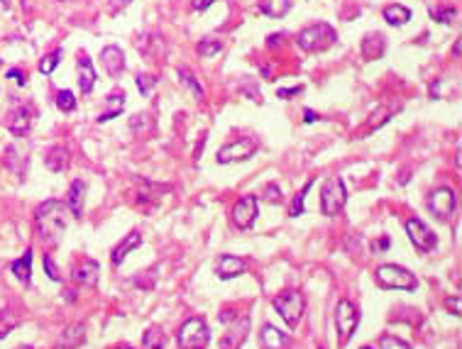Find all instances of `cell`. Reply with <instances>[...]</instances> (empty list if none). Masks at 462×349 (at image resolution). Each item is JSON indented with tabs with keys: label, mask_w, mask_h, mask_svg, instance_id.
<instances>
[{
	"label": "cell",
	"mask_w": 462,
	"mask_h": 349,
	"mask_svg": "<svg viewBox=\"0 0 462 349\" xmlns=\"http://www.w3.org/2000/svg\"><path fill=\"white\" fill-rule=\"evenodd\" d=\"M105 103H108V110H103L98 118V123H108V120L118 118L120 113H123L125 108V93H110L108 98H105Z\"/></svg>",
	"instance_id": "cell-22"
},
{
	"label": "cell",
	"mask_w": 462,
	"mask_h": 349,
	"mask_svg": "<svg viewBox=\"0 0 462 349\" xmlns=\"http://www.w3.org/2000/svg\"><path fill=\"white\" fill-rule=\"evenodd\" d=\"M318 120V115L313 113V110H306V118H303V123H316Z\"/></svg>",
	"instance_id": "cell-45"
},
{
	"label": "cell",
	"mask_w": 462,
	"mask_h": 349,
	"mask_svg": "<svg viewBox=\"0 0 462 349\" xmlns=\"http://www.w3.org/2000/svg\"><path fill=\"white\" fill-rule=\"evenodd\" d=\"M0 3H6V6H10V0H0Z\"/></svg>",
	"instance_id": "cell-48"
},
{
	"label": "cell",
	"mask_w": 462,
	"mask_h": 349,
	"mask_svg": "<svg viewBox=\"0 0 462 349\" xmlns=\"http://www.w3.org/2000/svg\"><path fill=\"white\" fill-rule=\"evenodd\" d=\"M220 320L228 323V330H225L223 339H220V349H240L247 339L249 332V318L247 315H230V313H220Z\"/></svg>",
	"instance_id": "cell-6"
},
{
	"label": "cell",
	"mask_w": 462,
	"mask_h": 349,
	"mask_svg": "<svg viewBox=\"0 0 462 349\" xmlns=\"http://www.w3.org/2000/svg\"><path fill=\"white\" fill-rule=\"evenodd\" d=\"M257 152V139L255 137H240L235 142L225 144L218 152V161L220 164H233V161H242L249 159V156Z\"/></svg>",
	"instance_id": "cell-9"
},
{
	"label": "cell",
	"mask_w": 462,
	"mask_h": 349,
	"mask_svg": "<svg viewBox=\"0 0 462 349\" xmlns=\"http://www.w3.org/2000/svg\"><path fill=\"white\" fill-rule=\"evenodd\" d=\"M44 161H47V166L52 171H64L69 166V152L64 147H54Z\"/></svg>",
	"instance_id": "cell-25"
},
{
	"label": "cell",
	"mask_w": 462,
	"mask_h": 349,
	"mask_svg": "<svg viewBox=\"0 0 462 349\" xmlns=\"http://www.w3.org/2000/svg\"><path fill=\"white\" fill-rule=\"evenodd\" d=\"M384 20L389 22V25H406V22L411 20V10L404 6H387Z\"/></svg>",
	"instance_id": "cell-24"
},
{
	"label": "cell",
	"mask_w": 462,
	"mask_h": 349,
	"mask_svg": "<svg viewBox=\"0 0 462 349\" xmlns=\"http://www.w3.org/2000/svg\"><path fill=\"white\" fill-rule=\"evenodd\" d=\"M433 17H438L441 22H452L457 17V10H452V8H450V10H441V12L433 10Z\"/></svg>",
	"instance_id": "cell-39"
},
{
	"label": "cell",
	"mask_w": 462,
	"mask_h": 349,
	"mask_svg": "<svg viewBox=\"0 0 462 349\" xmlns=\"http://www.w3.org/2000/svg\"><path fill=\"white\" fill-rule=\"evenodd\" d=\"M179 76L184 78V83H186L188 88H191L193 93H196V98H203V88H201V83L196 81V76H193L188 69H179Z\"/></svg>",
	"instance_id": "cell-33"
},
{
	"label": "cell",
	"mask_w": 462,
	"mask_h": 349,
	"mask_svg": "<svg viewBox=\"0 0 462 349\" xmlns=\"http://www.w3.org/2000/svg\"><path fill=\"white\" fill-rule=\"evenodd\" d=\"M303 308H306V301L299 291H284L274 298V310L281 315L289 328H296L303 318Z\"/></svg>",
	"instance_id": "cell-2"
},
{
	"label": "cell",
	"mask_w": 462,
	"mask_h": 349,
	"mask_svg": "<svg viewBox=\"0 0 462 349\" xmlns=\"http://www.w3.org/2000/svg\"><path fill=\"white\" fill-rule=\"evenodd\" d=\"M118 349H132V347H118Z\"/></svg>",
	"instance_id": "cell-49"
},
{
	"label": "cell",
	"mask_w": 462,
	"mask_h": 349,
	"mask_svg": "<svg viewBox=\"0 0 462 349\" xmlns=\"http://www.w3.org/2000/svg\"><path fill=\"white\" fill-rule=\"evenodd\" d=\"M299 93H301V86H299V88H279V93H276V96H279V98H289V96H299Z\"/></svg>",
	"instance_id": "cell-42"
},
{
	"label": "cell",
	"mask_w": 462,
	"mask_h": 349,
	"mask_svg": "<svg viewBox=\"0 0 462 349\" xmlns=\"http://www.w3.org/2000/svg\"><path fill=\"white\" fill-rule=\"evenodd\" d=\"M142 244V237H140V232H130V235L125 237L123 242H120L118 247L113 249V264H123V259L127 257V252H132V249H137V247Z\"/></svg>",
	"instance_id": "cell-19"
},
{
	"label": "cell",
	"mask_w": 462,
	"mask_h": 349,
	"mask_svg": "<svg viewBox=\"0 0 462 349\" xmlns=\"http://www.w3.org/2000/svg\"><path fill=\"white\" fill-rule=\"evenodd\" d=\"M281 39H284V37H281V35H272V37H269V46L281 44Z\"/></svg>",
	"instance_id": "cell-46"
},
{
	"label": "cell",
	"mask_w": 462,
	"mask_h": 349,
	"mask_svg": "<svg viewBox=\"0 0 462 349\" xmlns=\"http://www.w3.org/2000/svg\"><path fill=\"white\" fill-rule=\"evenodd\" d=\"M94 83H96L94 64H91V59L86 54H81V59H78V86H81L83 93H91Z\"/></svg>",
	"instance_id": "cell-18"
},
{
	"label": "cell",
	"mask_w": 462,
	"mask_h": 349,
	"mask_svg": "<svg viewBox=\"0 0 462 349\" xmlns=\"http://www.w3.org/2000/svg\"><path fill=\"white\" fill-rule=\"evenodd\" d=\"M362 349H369V347H362Z\"/></svg>",
	"instance_id": "cell-50"
},
{
	"label": "cell",
	"mask_w": 462,
	"mask_h": 349,
	"mask_svg": "<svg viewBox=\"0 0 462 349\" xmlns=\"http://www.w3.org/2000/svg\"><path fill=\"white\" fill-rule=\"evenodd\" d=\"M44 271H47V276L52 278V281H62V274H59L52 254H44Z\"/></svg>",
	"instance_id": "cell-36"
},
{
	"label": "cell",
	"mask_w": 462,
	"mask_h": 349,
	"mask_svg": "<svg viewBox=\"0 0 462 349\" xmlns=\"http://www.w3.org/2000/svg\"><path fill=\"white\" fill-rule=\"evenodd\" d=\"M69 206L62 201H47L42 203L39 208L35 211V222H37V230H39V237L44 242H57L59 235L66 230L69 225Z\"/></svg>",
	"instance_id": "cell-1"
},
{
	"label": "cell",
	"mask_w": 462,
	"mask_h": 349,
	"mask_svg": "<svg viewBox=\"0 0 462 349\" xmlns=\"http://www.w3.org/2000/svg\"><path fill=\"white\" fill-rule=\"evenodd\" d=\"M57 108L64 110V113H71L73 108H76V98H73L71 91H62L57 96Z\"/></svg>",
	"instance_id": "cell-32"
},
{
	"label": "cell",
	"mask_w": 462,
	"mask_h": 349,
	"mask_svg": "<svg viewBox=\"0 0 462 349\" xmlns=\"http://www.w3.org/2000/svg\"><path fill=\"white\" fill-rule=\"evenodd\" d=\"M100 59H103V69L108 71V76L118 78L125 69V57L120 52L118 46H105L103 52H100Z\"/></svg>",
	"instance_id": "cell-13"
},
{
	"label": "cell",
	"mask_w": 462,
	"mask_h": 349,
	"mask_svg": "<svg viewBox=\"0 0 462 349\" xmlns=\"http://www.w3.org/2000/svg\"><path fill=\"white\" fill-rule=\"evenodd\" d=\"M387 247H389V240H382L380 247H374V249H387Z\"/></svg>",
	"instance_id": "cell-47"
},
{
	"label": "cell",
	"mask_w": 462,
	"mask_h": 349,
	"mask_svg": "<svg viewBox=\"0 0 462 349\" xmlns=\"http://www.w3.org/2000/svg\"><path fill=\"white\" fill-rule=\"evenodd\" d=\"M78 342H83V328L81 325H71V328L62 334V339H59V344H62L64 349H73Z\"/></svg>",
	"instance_id": "cell-28"
},
{
	"label": "cell",
	"mask_w": 462,
	"mask_h": 349,
	"mask_svg": "<svg viewBox=\"0 0 462 349\" xmlns=\"http://www.w3.org/2000/svg\"><path fill=\"white\" fill-rule=\"evenodd\" d=\"M265 201L267 203H279L281 201V188L276 184H269L265 188Z\"/></svg>",
	"instance_id": "cell-38"
},
{
	"label": "cell",
	"mask_w": 462,
	"mask_h": 349,
	"mask_svg": "<svg viewBox=\"0 0 462 349\" xmlns=\"http://www.w3.org/2000/svg\"><path fill=\"white\" fill-rule=\"evenodd\" d=\"M215 271H218V276L223 278V281H230V278L240 276V274L245 271V262L240 257H233V254H223L218 267H215Z\"/></svg>",
	"instance_id": "cell-15"
},
{
	"label": "cell",
	"mask_w": 462,
	"mask_h": 349,
	"mask_svg": "<svg viewBox=\"0 0 462 349\" xmlns=\"http://www.w3.org/2000/svg\"><path fill=\"white\" fill-rule=\"evenodd\" d=\"M380 349H411L404 339L394 337V334H382L380 339Z\"/></svg>",
	"instance_id": "cell-34"
},
{
	"label": "cell",
	"mask_w": 462,
	"mask_h": 349,
	"mask_svg": "<svg viewBox=\"0 0 462 349\" xmlns=\"http://www.w3.org/2000/svg\"><path fill=\"white\" fill-rule=\"evenodd\" d=\"M377 283L382 288H399V291H416V276L404 267L382 264L377 269Z\"/></svg>",
	"instance_id": "cell-4"
},
{
	"label": "cell",
	"mask_w": 462,
	"mask_h": 349,
	"mask_svg": "<svg viewBox=\"0 0 462 349\" xmlns=\"http://www.w3.org/2000/svg\"><path fill=\"white\" fill-rule=\"evenodd\" d=\"M428 208H431V213H433L436 217L445 220V217H450L452 213H455V208H457L455 193H452L450 188H438V190H433L431 198H428Z\"/></svg>",
	"instance_id": "cell-11"
},
{
	"label": "cell",
	"mask_w": 462,
	"mask_h": 349,
	"mask_svg": "<svg viewBox=\"0 0 462 349\" xmlns=\"http://www.w3.org/2000/svg\"><path fill=\"white\" fill-rule=\"evenodd\" d=\"M132 0H110V6H113V10H120V8H127Z\"/></svg>",
	"instance_id": "cell-44"
},
{
	"label": "cell",
	"mask_w": 462,
	"mask_h": 349,
	"mask_svg": "<svg viewBox=\"0 0 462 349\" xmlns=\"http://www.w3.org/2000/svg\"><path fill=\"white\" fill-rule=\"evenodd\" d=\"M384 49H387V42H384V37L377 32V35H367L362 39V46H359V52H362V59H380L382 54H384Z\"/></svg>",
	"instance_id": "cell-16"
},
{
	"label": "cell",
	"mask_w": 462,
	"mask_h": 349,
	"mask_svg": "<svg viewBox=\"0 0 462 349\" xmlns=\"http://www.w3.org/2000/svg\"><path fill=\"white\" fill-rule=\"evenodd\" d=\"M73 278H76L81 286L94 288L96 283H98V264H96L94 259H86L81 267H76V271H73Z\"/></svg>",
	"instance_id": "cell-17"
},
{
	"label": "cell",
	"mask_w": 462,
	"mask_h": 349,
	"mask_svg": "<svg viewBox=\"0 0 462 349\" xmlns=\"http://www.w3.org/2000/svg\"><path fill=\"white\" fill-rule=\"evenodd\" d=\"M215 0H193V10H206V8L213 6Z\"/></svg>",
	"instance_id": "cell-43"
},
{
	"label": "cell",
	"mask_w": 462,
	"mask_h": 349,
	"mask_svg": "<svg viewBox=\"0 0 462 349\" xmlns=\"http://www.w3.org/2000/svg\"><path fill=\"white\" fill-rule=\"evenodd\" d=\"M255 217H257V198L255 195H245L235 203L233 208V222L240 227V230H249V227L255 225Z\"/></svg>",
	"instance_id": "cell-12"
},
{
	"label": "cell",
	"mask_w": 462,
	"mask_h": 349,
	"mask_svg": "<svg viewBox=\"0 0 462 349\" xmlns=\"http://www.w3.org/2000/svg\"><path fill=\"white\" fill-rule=\"evenodd\" d=\"M211 342V332H208V325L201 318H191L181 325L179 330V344L181 349H206Z\"/></svg>",
	"instance_id": "cell-7"
},
{
	"label": "cell",
	"mask_w": 462,
	"mask_h": 349,
	"mask_svg": "<svg viewBox=\"0 0 462 349\" xmlns=\"http://www.w3.org/2000/svg\"><path fill=\"white\" fill-rule=\"evenodd\" d=\"M445 305H447V310H450V313H455V315H460V296H455V298H447L445 301Z\"/></svg>",
	"instance_id": "cell-40"
},
{
	"label": "cell",
	"mask_w": 462,
	"mask_h": 349,
	"mask_svg": "<svg viewBox=\"0 0 462 349\" xmlns=\"http://www.w3.org/2000/svg\"><path fill=\"white\" fill-rule=\"evenodd\" d=\"M17 325H20V318L12 310H0V339L6 337L10 330H15Z\"/></svg>",
	"instance_id": "cell-29"
},
{
	"label": "cell",
	"mask_w": 462,
	"mask_h": 349,
	"mask_svg": "<svg viewBox=\"0 0 462 349\" xmlns=\"http://www.w3.org/2000/svg\"><path fill=\"white\" fill-rule=\"evenodd\" d=\"M406 235H409V240L414 242V247L418 252L428 254L436 249V235H433L431 227L423 220H418V217H411V220L406 222Z\"/></svg>",
	"instance_id": "cell-10"
},
{
	"label": "cell",
	"mask_w": 462,
	"mask_h": 349,
	"mask_svg": "<svg viewBox=\"0 0 462 349\" xmlns=\"http://www.w3.org/2000/svg\"><path fill=\"white\" fill-rule=\"evenodd\" d=\"M220 49H223V42L220 39H203L201 44H198V54L201 57H215V54H220Z\"/></svg>",
	"instance_id": "cell-30"
},
{
	"label": "cell",
	"mask_w": 462,
	"mask_h": 349,
	"mask_svg": "<svg viewBox=\"0 0 462 349\" xmlns=\"http://www.w3.org/2000/svg\"><path fill=\"white\" fill-rule=\"evenodd\" d=\"M359 325V310L355 308L350 301H340L335 308V328H338V339L340 344H348L353 332Z\"/></svg>",
	"instance_id": "cell-8"
},
{
	"label": "cell",
	"mask_w": 462,
	"mask_h": 349,
	"mask_svg": "<svg viewBox=\"0 0 462 349\" xmlns=\"http://www.w3.org/2000/svg\"><path fill=\"white\" fill-rule=\"evenodd\" d=\"M260 342H262V349H286L289 347V337H286L279 328H274V325H265V328H262Z\"/></svg>",
	"instance_id": "cell-14"
},
{
	"label": "cell",
	"mask_w": 462,
	"mask_h": 349,
	"mask_svg": "<svg viewBox=\"0 0 462 349\" xmlns=\"http://www.w3.org/2000/svg\"><path fill=\"white\" fill-rule=\"evenodd\" d=\"M154 83H157V78H152V76H142V73L137 76V88H140L142 96H150Z\"/></svg>",
	"instance_id": "cell-37"
},
{
	"label": "cell",
	"mask_w": 462,
	"mask_h": 349,
	"mask_svg": "<svg viewBox=\"0 0 462 349\" xmlns=\"http://www.w3.org/2000/svg\"><path fill=\"white\" fill-rule=\"evenodd\" d=\"M260 10L269 17H284L291 10V0H262Z\"/></svg>",
	"instance_id": "cell-23"
},
{
	"label": "cell",
	"mask_w": 462,
	"mask_h": 349,
	"mask_svg": "<svg viewBox=\"0 0 462 349\" xmlns=\"http://www.w3.org/2000/svg\"><path fill=\"white\" fill-rule=\"evenodd\" d=\"M83 193H86V186L83 181H73L71 188H69V211H71L73 217H81L83 215Z\"/></svg>",
	"instance_id": "cell-21"
},
{
	"label": "cell",
	"mask_w": 462,
	"mask_h": 349,
	"mask_svg": "<svg viewBox=\"0 0 462 349\" xmlns=\"http://www.w3.org/2000/svg\"><path fill=\"white\" fill-rule=\"evenodd\" d=\"M32 110L30 108H17L15 113L10 115V120H8V129H10L12 134H25L27 129H30V123H32Z\"/></svg>",
	"instance_id": "cell-20"
},
{
	"label": "cell",
	"mask_w": 462,
	"mask_h": 349,
	"mask_svg": "<svg viewBox=\"0 0 462 349\" xmlns=\"http://www.w3.org/2000/svg\"><path fill=\"white\" fill-rule=\"evenodd\" d=\"M338 39L335 30H332L328 22H318V25H311L299 35V46L303 52H323L332 42Z\"/></svg>",
	"instance_id": "cell-3"
},
{
	"label": "cell",
	"mask_w": 462,
	"mask_h": 349,
	"mask_svg": "<svg viewBox=\"0 0 462 349\" xmlns=\"http://www.w3.org/2000/svg\"><path fill=\"white\" fill-rule=\"evenodd\" d=\"M345 201H348V193H345V184L340 179H328L326 184H323V190H321V211L323 215L332 217L338 215L340 211H343Z\"/></svg>",
	"instance_id": "cell-5"
},
{
	"label": "cell",
	"mask_w": 462,
	"mask_h": 349,
	"mask_svg": "<svg viewBox=\"0 0 462 349\" xmlns=\"http://www.w3.org/2000/svg\"><path fill=\"white\" fill-rule=\"evenodd\" d=\"M59 62H62V49H57V52L47 54V57L42 59V62H39V71L42 73H52L54 69L59 66Z\"/></svg>",
	"instance_id": "cell-31"
},
{
	"label": "cell",
	"mask_w": 462,
	"mask_h": 349,
	"mask_svg": "<svg viewBox=\"0 0 462 349\" xmlns=\"http://www.w3.org/2000/svg\"><path fill=\"white\" fill-rule=\"evenodd\" d=\"M8 78H15V81L20 83V86H25V83H27L25 73H22L20 69H10V71H8Z\"/></svg>",
	"instance_id": "cell-41"
},
{
	"label": "cell",
	"mask_w": 462,
	"mask_h": 349,
	"mask_svg": "<svg viewBox=\"0 0 462 349\" xmlns=\"http://www.w3.org/2000/svg\"><path fill=\"white\" fill-rule=\"evenodd\" d=\"M142 344H145V349H164L166 337L159 328H150L145 332V337H142Z\"/></svg>",
	"instance_id": "cell-27"
},
{
	"label": "cell",
	"mask_w": 462,
	"mask_h": 349,
	"mask_svg": "<svg viewBox=\"0 0 462 349\" xmlns=\"http://www.w3.org/2000/svg\"><path fill=\"white\" fill-rule=\"evenodd\" d=\"M10 271L15 274V276L20 278V281L30 283V278H32V252H27L25 257L17 259V262H12Z\"/></svg>",
	"instance_id": "cell-26"
},
{
	"label": "cell",
	"mask_w": 462,
	"mask_h": 349,
	"mask_svg": "<svg viewBox=\"0 0 462 349\" xmlns=\"http://www.w3.org/2000/svg\"><path fill=\"white\" fill-rule=\"evenodd\" d=\"M311 186H313V181H308V184L303 186L301 193H299L296 198H294V206H291V215H294V217L301 215V213H303V198H306V193L311 190Z\"/></svg>",
	"instance_id": "cell-35"
}]
</instances>
